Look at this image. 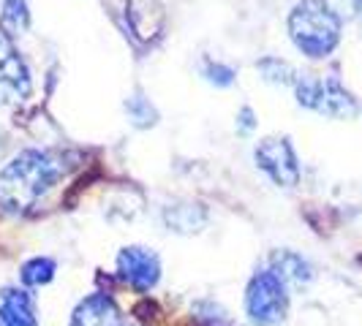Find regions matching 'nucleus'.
<instances>
[{"label":"nucleus","mask_w":362,"mask_h":326,"mask_svg":"<svg viewBox=\"0 0 362 326\" xmlns=\"http://www.w3.org/2000/svg\"><path fill=\"white\" fill-rule=\"evenodd\" d=\"M117 274L134 291L147 294L150 289H156L158 280H161V258L150 248L128 245L117 253Z\"/></svg>","instance_id":"7"},{"label":"nucleus","mask_w":362,"mask_h":326,"mask_svg":"<svg viewBox=\"0 0 362 326\" xmlns=\"http://www.w3.org/2000/svg\"><path fill=\"white\" fill-rule=\"evenodd\" d=\"M204 76H207V82H213L218 87H229L232 82H235V68L232 66H226V63H216V60H207L204 63Z\"/></svg>","instance_id":"17"},{"label":"nucleus","mask_w":362,"mask_h":326,"mask_svg":"<svg viewBox=\"0 0 362 326\" xmlns=\"http://www.w3.org/2000/svg\"><path fill=\"white\" fill-rule=\"evenodd\" d=\"M357 8H360V11H362V0H357Z\"/></svg>","instance_id":"21"},{"label":"nucleus","mask_w":362,"mask_h":326,"mask_svg":"<svg viewBox=\"0 0 362 326\" xmlns=\"http://www.w3.org/2000/svg\"><path fill=\"white\" fill-rule=\"evenodd\" d=\"M30 28V11L25 0H6L3 3V14H0V30L14 38L25 33Z\"/></svg>","instance_id":"12"},{"label":"nucleus","mask_w":362,"mask_h":326,"mask_svg":"<svg viewBox=\"0 0 362 326\" xmlns=\"http://www.w3.org/2000/svg\"><path fill=\"white\" fill-rule=\"evenodd\" d=\"M256 71L262 73L270 85H294L297 76H300V73L294 71L286 60H281V57H262V60L256 63Z\"/></svg>","instance_id":"15"},{"label":"nucleus","mask_w":362,"mask_h":326,"mask_svg":"<svg viewBox=\"0 0 362 326\" xmlns=\"http://www.w3.org/2000/svg\"><path fill=\"white\" fill-rule=\"evenodd\" d=\"M256 126V120H254V109L251 107H243L240 109V114H237V131L240 133H251Z\"/></svg>","instance_id":"18"},{"label":"nucleus","mask_w":362,"mask_h":326,"mask_svg":"<svg viewBox=\"0 0 362 326\" xmlns=\"http://www.w3.org/2000/svg\"><path fill=\"white\" fill-rule=\"evenodd\" d=\"M33 92V79L14 38L0 30V104H22Z\"/></svg>","instance_id":"5"},{"label":"nucleus","mask_w":362,"mask_h":326,"mask_svg":"<svg viewBox=\"0 0 362 326\" xmlns=\"http://www.w3.org/2000/svg\"><path fill=\"white\" fill-rule=\"evenodd\" d=\"M120 326H136V324H131V321H123V324H120Z\"/></svg>","instance_id":"20"},{"label":"nucleus","mask_w":362,"mask_h":326,"mask_svg":"<svg viewBox=\"0 0 362 326\" xmlns=\"http://www.w3.org/2000/svg\"><path fill=\"white\" fill-rule=\"evenodd\" d=\"M163 220L177 234H197L207 226V210L199 201H177L163 210Z\"/></svg>","instance_id":"10"},{"label":"nucleus","mask_w":362,"mask_h":326,"mask_svg":"<svg viewBox=\"0 0 362 326\" xmlns=\"http://www.w3.org/2000/svg\"><path fill=\"white\" fill-rule=\"evenodd\" d=\"M0 324L3 326H38L36 302L25 289L0 291Z\"/></svg>","instance_id":"9"},{"label":"nucleus","mask_w":362,"mask_h":326,"mask_svg":"<svg viewBox=\"0 0 362 326\" xmlns=\"http://www.w3.org/2000/svg\"><path fill=\"white\" fill-rule=\"evenodd\" d=\"M294 95L297 104L305 109H313L325 117H335V120H351L360 114V104L351 92L346 90L344 85L335 76L327 79H316V76H297L294 82Z\"/></svg>","instance_id":"3"},{"label":"nucleus","mask_w":362,"mask_h":326,"mask_svg":"<svg viewBox=\"0 0 362 326\" xmlns=\"http://www.w3.org/2000/svg\"><path fill=\"white\" fill-rule=\"evenodd\" d=\"M63 174V155L49 150H22L0 169V210L11 215L33 210Z\"/></svg>","instance_id":"1"},{"label":"nucleus","mask_w":362,"mask_h":326,"mask_svg":"<svg viewBox=\"0 0 362 326\" xmlns=\"http://www.w3.org/2000/svg\"><path fill=\"white\" fill-rule=\"evenodd\" d=\"M54 272H57V264H54L52 258L36 255V258H30V261L22 264L19 280H22L25 286H47V283L54 277Z\"/></svg>","instance_id":"14"},{"label":"nucleus","mask_w":362,"mask_h":326,"mask_svg":"<svg viewBox=\"0 0 362 326\" xmlns=\"http://www.w3.org/2000/svg\"><path fill=\"white\" fill-rule=\"evenodd\" d=\"M3 147H6V136H3V131H0V155H3Z\"/></svg>","instance_id":"19"},{"label":"nucleus","mask_w":362,"mask_h":326,"mask_svg":"<svg viewBox=\"0 0 362 326\" xmlns=\"http://www.w3.org/2000/svg\"><path fill=\"white\" fill-rule=\"evenodd\" d=\"M126 114L136 128H153L158 123V109L150 104V98L142 90L131 92L126 98Z\"/></svg>","instance_id":"13"},{"label":"nucleus","mask_w":362,"mask_h":326,"mask_svg":"<svg viewBox=\"0 0 362 326\" xmlns=\"http://www.w3.org/2000/svg\"><path fill=\"white\" fill-rule=\"evenodd\" d=\"M270 270L275 272L286 286H297V289L308 286L310 280H313V267H310L303 255L291 253V250H278V253H272Z\"/></svg>","instance_id":"11"},{"label":"nucleus","mask_w":362,"mask_h":326,"mask_svg":"<svg viewBox=\"0 0 362 326\" xmlns=\"http://www.w3.org/2000/svg\"><path fill=\"white\" fill-rule=\"evenodd\" d=\"M256 166L267 171L275 185L281 188H294L300 182V161L294 155V147L289 145L286 136H267L262 139L254 150Z\"/></svg>","instance_id":"6"},{"label":"nucleus","mask_w":362,"mask_h":326,"mask_svg":"<svg viewBox=\"0 0 362 326\" xmlns=\"http://www.w3.org/2000/svg\"><path fill=\"white\" fill-rule=\"evenodd\" d=\"M126 321L115 299L107 294H90L85 296L71 313V326H120Z\"/></svg>","instance_id":"8"},{"label":"nucleus","mask_w":362,"mask_h":326,"mask_svg":"<svg viewBox=\"0 0 362 326\" xmlns=\"http://www.w3.org/2000/svg\"><path fill=\"white\" fill-rule=\"evenodd\" d=\"M245 313L256 326L281 324L289 313V286L272 270L256 272L245 289Z\"/></svg>","instance_id":"4"},{"label":"nucleus","mask_w":362,"mask_h":326,"mask_svg":"<svg viewBox=\"0 0 362 326\" xmlns=\"http://www.w3.org/2000/svg\"><path fill=\"white\" fill-rule=\"evenodd\" d=\"M194 313H197V318L204 326H232L229 313L221 308V305H216V302H197Z\"/></svg>","instance_id":"16"},{"label":"nucleus","mask_w":362,"mask_h":326,"mask_svg":"<svg viewBox=\"0 0 362 326\" xmlns=\"http://www.w3.org/2000/svg\"><path fill=\"white\" fill-rule=\"evenodd\" d=\"M289 36L294 47L313 60L335 52L341 44V17L327 0H300L289 14Z\"/></svg>","instance_id":"2"},{"label":"nucleus","mask_w":362,"mask_h":326,"mask_svg":"<svg viewBox=\"0 0 362 326\" xmlns=\"http://www.w3.org/2000/svg\"><path fill=\"white\" fill-rule=\"evenodd\" d=\"M0 326H3V324H0Z\"/></svg>","instance_id":"22"}]
</instances>
